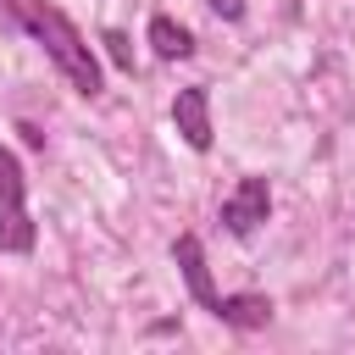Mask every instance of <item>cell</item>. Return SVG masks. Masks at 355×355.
<instances>
[{"mask_svg": "<svg viewBox=\"0 0 355 355\" xmlns=\"http://www.w3.org/2000/svg\"><path fill=\"white\" fill-rule=\"evenodd\" d=\"M0 6H6V17L55 61V72H61L83 100L100 94V61H94L89 39L72 28V17H67L55 0H0Z\"/></svg>", "mask_w": 355, "mask_h": 355, "instance_id": "obj_1", "label": "cell"}, {"mask_svg": "<svg viewBox=\"0 0 355 355\" xmlns=\"http://www.w3.org/2000/svg\"><path fill=\"white\" fill-rule=\"evenodd\" d=\"M100 44H105V55L116 61V72H133V44H128V33L105 28V33H100Z\"/></svg>", "mask_w": 355, "mask_h": 355, "instance_id": "obj_8", "label": "cell"}, {"mask_svg": "<svg viewBox=\"0 0 355 355\" xmlns=\"http://www.w3.org/2000/svg\"><path fill=\"white\" fill-rule=\"evenodd\" d=\"M211 11L227 17V22H239V17H244V0H211Z\"/></svg>", "mask_w": 355, "mask_h": 355, "instance_id": "obj_9", "label": "cell"}, {"mask_svg": "<svg viewBox=\"0 0 355 355\" xmlns=\"http://www.w3.org/2000/svg\"><path fill=\"white\" fill-rule=\"evenodd\" d=\"M211 316L227 322V327H239V333H255V327L272 322V300H266V294H222Z\"/></svg>", "mask_w": 355, "mask_h": 355, "instance_id": "obj_6", "label": "cell"}, {"mask_svg": "<svg viewBox=\"0 0 355 355\" xmlns=\"http://www.w3.org/2000/svg\"><path fill=\"white\" fill-rule=\"evenodd\" d=\"M172 122H178L183 144L205 155V150H211V139H216V128H211V89H205V83L178 89V100H172Z\"/></svg>", "mask_w": 355, "mask_h": 355, "instance_id": "obj_4", "label": "cell"}, {"mask_svg": "<svg viewBox=\"0 0 355 355\" xmlns=\"http://www.w3.org/2000/svg\"><path fill=\"white\" fill-rule=\"evenodd\" d=\"M266 216H272V183H266L261 172H244V178L233 183V194H222V227H227L233 239H250Z\"/></svg>", "mask_w": 355, "mask_h": 355, "instance_id": "obj_3", "label": "cell"}, {"mask_svg": "<svg viewBox=\"0 0 355 355\" xmlns=\"http://www.w3.org/2000/svg\"><path fill=\"white\" fill-rule=\"evenodd\" d=\"M33 250V216H28V178L11 144H0V255Z\"/></svg>", "mask_w": 355, "mask_h": 355, "instance_id": "obj_2", "label": "cell"}, {"mask_svg": "<svg viewBox=\"0 0 355 355\" xmlns=\"http://www.w3.org/2000/svg\"><path fill=\"white\" fill-rule=\"evenodd\" d=\"M172 261H178V272H183V283H189V300L200 305V311H216V283H211V266H205V244H200V233H178L172 239Z\"/></svg>", "mask_w": 355, "mask_h": 355, "instance_id": "obj_5", "label": "cell"}, {"mask_svg": "<svg viewBox=\"0 0 355 355\" xmlns=\"http://www.w3.org/2000/svg\"><path fill=\"white\" fill-rule=\"evenodd\" d=\"M150 50H155L161 61H189V55H194V33H189L183 22H172L166 11H155V17H150Z\"/></svg>", "mask_w": 355, "mask_h": 355, "instance_id": "obj_7", "label": "cell"}]
</instances>
